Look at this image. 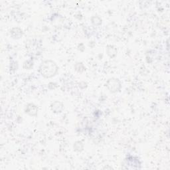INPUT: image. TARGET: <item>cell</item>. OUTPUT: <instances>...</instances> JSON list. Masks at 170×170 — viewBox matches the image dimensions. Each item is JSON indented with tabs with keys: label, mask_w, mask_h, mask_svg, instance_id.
<instances>
[{
	"label": "cell",
	"mask_w": 170,
	"mask_h": 170,
	"mask_svg": "<svg viewBox=\"0 0 170 170\" xmlns=\"http://www.w3.org/2000/svg\"><path fill=\"white\" fill-rule=\"evenodd\" d=\"M59 68L56 64L51 60H44L39 68V71L44 78H51L58 72Z\"/></svg>",
	"instance_id": "obj_1"
},
{
	"label": "cell",
	"mask_w": 170,
	"mask_h": 170,
	"mask_svg": "<svg viewBox=\"0 0 170 170\" xmlns=\"http://www.w3.org/2000/svg\"><path fill=\"white\" fill-rule=\"evenodd\" d=\"M106 87L110 92H116L120 90L121 88V84L118 79L112 78L109 79L107 83Z\"/></svg>",
	"instance_id": "obj_2"
},
{
	"label": "cell",
	"mask_w": 170,
	"mask_h": 170,
	"mask_svg": "<svg viewBox=\"0 0 170 170\" xmlns=\"http://www.w3.org/2000/svg\"><path fill=\"white\" fill-rule=\"evenodd\" d=\"M38 109L37 106L34 105L33 104H29L27 106L25 109V112L27 113L30 116H36L37 114Z\"/></svg>",
	"instance_id": "obj_3"
},
{
	"label": "cell",
	"mask_w": 170,
	"mask_h": 170,
	"mask_svg": "<svg viewBox=\"0 0 170 170\" xmlns=\"http://www.w3.org/2000/svg\"><path fill=\"white\" fill-rule=\"evenodd\" d=\"M63 104L59 101H55L51 104V110L55 113H60L63 110Z\"/></svg>",
	"instance_id": "obj_4"
},
{
	"label": "cell",
	"mask_w": 170,
	"mask_h": 170,
	"mask_svg": "<svg viewBox=\"0 0 170 170\" xmlns=\"http://www.w3.org/2000/svg\"><path fill=\"white\" fill-rule=\"evenodd\" d=\"M11 35L12 37L15 39H20L22 37V31L19 28H14L11 31Z\"/></svg>",
	"instance_id": "obj_5"
},
{
	"label": "cell",
	"mask_w": 170,
	"mask_h": 170,
	"mask_svg": "<svg viewBox=\"0 0 170 170\" xmlns=\"http://www.w3.org/2000/svg\"><path fill=\"white\" fill-rule=\"evenodd\" d=\"M108 49L109 50H110V51H107V52H108V55L111 56V57H113V56H114L116 55V48H114L112 46H109L108 47Z\"/></svg>",
	"instance_id": "obj_6"
}]
</instances>
